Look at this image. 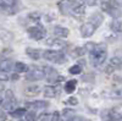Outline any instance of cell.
<instances>
[{
    "mask_svg": "<svg viewBox=\"0 0 122 121\" xmlns=\"http://www.w3.org/2000/svg\"><path fill=\"white\" fill-rule=\"evenodd\" d=\"M54 119V115L53 114H48V113H44V114H40L37 119V121H53Z\"/></svg>",
    "mask_w": 122,
    "mask_h": 121,
    "instance_id": "obj_26",
    "label": "cell"
},
{
    "mask_svg": "<svg viewBox=\"0 0 122 121\" xmlns=\"http://www.w3.org/2000/svg\"><path fill=\"white\" fill-rule=\"evenodd\" d=\"M18 121H21V120H18Z\"/></svg>",
    "mask_w": 122,
    "mask_h": 121,
    "instance_id": "obj_37",
    "label": "cell"
},
{
    "mask_svg": "<svg viewBox=\"0 0 122 121\" xmlns=\"http://www.w3.org/2000/svg\"><path fill=\"white\" fill-rule=\"evenodd\" d=\"M49 106L48 102H44V100H37V102H32V103H27L26 108L32 109V110H43L46 109Z\"/></svg>",
    "mask_w": 122,
    "mask_h": 121,
    "instance_id": "obj_11",
    "label": "cell"
},
{
    "mask_svg": "<svg viewBox=\"0 0 122 121\" xmlns=\"http://www.w3.org/2000/svg\"><path fill=\"white\" fill-rule=\"evenodd\" d=\"M12 70V61L9 59H4L0 63V71H5V72H11Z\"/></svg>",
    "mask_w": 122,
    "mask_h": 121,
    "instance_id": "obj_19",
    "label": "cell"
},
{
    "mask_svg": "<svg viewBox=\"0 0 122 121\" xmlns=\"http://www.w3.org/2000/svg\"><path fill=\"white\" fill-rule=\"evenodd\" d=\"M29 18L33 20V21H38L40 18V14L39 12H32V14H29Z\"/></svg>",
    "mask_w": 122,
    "mask_h": 121,
    "instance_id": "obj_32",
    "label": "cell"
},
{
    "mask_svg": "<svg viewBox=\"0 0 122 121\" xmlns=\"http://www.w3.org/2000/svg\"><path fill=\"white\" fill-rule=\"evenodd\" d=\"M26 53L29 58H32L33 60H39L40 56L43 55V52H40L39 49H34V48H27Z\"/></svg>",
    "mask_w": 122,
    "mask_h": 121,
    "instance_id": "obj_16",
    "label": "cell"
},
{
    "mask_svg": "<svg viewBox=\"0 0 122 121\" xmlns=\"http://www.w3.org/2000/svg\"><path fill=\"white\" fill-rule=\"evenodd\" d=\"M72 14L75 16H83L86 14V4L83 3V0H77L75 7L72 10Z\"/></svg>",
    "mask_w": 122,
    "mask_h": 121,
    "instance_id": "obj_12",
    "label": "cell"
},
{
    "mask_svg": "<svg viewBox=\"0 0 122 121\" xmlns=\"http://www.w3.org/2000/svg\"><path fill=\"white\" fill-rule=\"evenodd\" d=\"M43 58L50 63L55 64H64L66 63V55L59 50H45L43 52Z\"/></svg>",
    "mask_w": 122,
    "mask_h": 121,
    "instance_id": "obj_4",
    "label": "cell"
},
{
    "mask_svg": "<svg viewBox=\"0 0 122 121\" xmlns=\"http://www.w3.org/2000/svg\"><path fill=\"white\" fill-rule=\"evenodd\" d=\"M11 53H12V50H10V49H3V53H1V60H4V59H5V56L10 55Z\"/></svg>",
    "mask_w": 122,
    "mask_h": 121,
    "instance_id": "obj_33",
    "label": "cell"
},
{
    "mask_svg": "<svg viewBox=\"0 0 122 121\" xmlns=\"http://www.w3.org/2000/svg\"><path fill=\"white\" fill-rule=\"evenodd\" d=\"M53 32H54L55 37H57V38H65V37H67L70 34L68 29L65 28V27H61V26H55L54 29H53Z\"/></svg>",
    "mask_w": 122,
    "mask_h": 121,
    "instance_id": "obj_14",
    "label": "cell"
},
{
    "mask_svg": "<svg viewBox=\"0 0 122 121\" xmlns=\"http://www.w3.org/2000/svg\"><path fill=\"white\" fill-rule=\"evenodd\" d=\"M68 72H70L71 75H78V74L82 72V66L78 65V64H76V65H73V66L70 67Z\"/></svg>",
    "mask_w": 122,
    "mask_h": 121,
    "instance_id": "obj_27",
    "label": "cell"
},
{
    "mask_svg": "<svg viewBox=\"0 0 122 121\" xmlns=\"http://www.w3.org/2000/svg\"><path fill=\"white\" fill-rule=\"evenodd\" d=\"M97 26L95 25H93L92 22H86V23H83L82 26H81V36H82L83 38H89V37H92L94 34V32L97 31Z\"/></svg>",
    "mask_w": 122,
    "mask_h": 121,
    "instance_id": "obj_10",
    "label": "cell"
},
{
    "mask_svg": "<svg viewBox=\"0 0 122 121\" xmlns=\"http://www.w3.org/2000/svg\"><path fill=\"white\" fill-rule=\"evenodd\" d=\"M27 33L32 39L40 40L45 37V29L40 26H33V27H29L27 29Z\"/></svg>",
    "mask_w": 122,
    "mask_h": 121,
    "instance_id": "obj_7",
    "label": "cell"
},
{
    "mask_svg": "<svg viewBox=\"0 0 122 121\" xmlns=\"http://www.w3.org/2000/svg\"><path fill=\"white\" fill-rule=\"evenodd\" d=\"M110 97H112V98H122V89H117V90L110 92Z\"/></svg>",
    "mask_w": 122,
    "mask_h": 121,
    "instance_id": "obj_30",
    "label": "cell"
},
{
    "mask_svg": "<svg viewBox=\"0 0 122 121\" xmlns=\"http://www.w3.org/2000/svg\"><path fill=\"white\" fill-rule=\"evenodd\" d=\"M83 3L88 6H94L97 5V0H83Z\"/></svg>",
    "mask_w": 122,
    "mask_h": 121,
    "instance_id": "obj_34",
    "label": "cell"
},
{
    "mask_svg": "<svg viewBox=\"0 0 122 121\" xmlns=\"http://www.w3.org/2000/svg\"><path fill=\"white\" fill-rule=\"evenodd\" d=\"M46 45L51 47L53 50H59V52H61L65 48H68V43L59 38H49L46 40Z\"/></svg>",
    "mask_w": 122,
    "mask_h": 121,
    "instance_id": "obj_8",
    "label": "cell"
},
{
    "mask_svg": "<svg viewBox=\"0 0 122 121\" xmlns=\"http://www.w3.org/2000/svg\"><path fill=\"white\" fill-rule=\"evenodd\" d=\"M121 81H122V79H121Z\"/></svg>",
    "mask_w": 122,
    "mask_h": 121,
    "instance_id": "obj_38",
    "label": "cell"
},
{
    "mask_svg": "<svg viewBox=\"0 0 122 121\" xmlns=\"http://www.w3.org/2000/svg\"><path fill=\"white\" fill-rule=\"evenodd\" d=\"M14 68H15V71L17 74H21V72H26L27 74V71H28V66L25 63H21V61L16 63L15 66H14Z\"/></svg>",
    "mask_w": 122,
    "mask_h": 121,
    "instance_id": "obj_23",
    "label": "cell"
},
{
    "mask_svg": "<svg viewBox=\"0 0 122 121\" xmlns=\"http://www.w3.org/2000/svg\"><path fill=\"white\" fill-rule=\"evenodd\" d=\"M57 93H59V88H55L53 86H46L43 92L45 98H55Z\"/></svg>",
    "mask_w": 122,
    "mask_h": 121,
    "instance_id": "obj_15",
    "label": "cell"
},
{
    "mask_svg": "<svg viewBox=\"0 0 122 121\" xmlns=\"http://www.w3.org/2000/svg\"><path fill=\"white\" fill-rule=\"evenodd\" d=\"M72 121H90V120H88L86 117H82V116H76Z\"/></svg>",
    "mask_w": 122,
    "mask_h": 121,
    "instance_id": "obj_35",
    "label": "cell"
},
{
    "mask_svg": "<svg viewBox=\"0 0 122 121\" xmlns=\"http://www.w3.org/2000/svg\"><path fill=\"white\" fill-rule=\"evenodd\" d=\"M6 120V114H5V111H1V120L0 121H5Z\"/></svg>",
    "mask_w": 122,
    "mask_h": 121,
    "instance_id": "obj_36",
    "label": "cell"
},
{
    "mask_svg": "<svg viewBox=\"0 0 122 121\" xmlns=\"http://www.w3.org/2000/svg\"><path fill=\"white\" fill-rule=\"evenodd\" d=\"M107 56V48L106 44L100 43V44H95L94 49L89 53V60L93 66H100L103 63H105Z\"/></svg>",
    "mask_w": 122,
    "mask_h": 121,
    "instance_id": "obj_1",
    "label": "cell"
},
{
    "mask_svg": "<svg viewBox=\"0 0 122 121\" xmlns=\"http://www.w3.org/2000/svg\"><path fill=\"white\" fill-rule=\"evenodd\" d=\"M121 67H122V59H121V58H117V56H114V58L109 61V64L106 65L105 72H106L107 75H111L114 71H116L117 68H121Z\"/></svg>",
    "mask_w": 122,
    "mask_h": 121,
    "instance_id": "obj_9",
    "label": "cell"
},
{
    "mask_svg": "<svg viewBox=\"0 0 122 121\" xmlns=\"http://www.w3.org/2000/svg\"><path fill=\"white\" fill-rule=\"evenodd\" d=\"M75 4L76 1H73V0H60L57 3V7L62 15H70L75 7Z\"/></svg>",
    "mask_w": 122,
    "mask_h": 121,
    "instance_id": "obj_6",
    "label": "cell"
},
{
    "mask_svg": "<svg viewBox=\"0 0 122 121\" xmlns=\"http://www.w3.org/2000/svg\"><path fill=\"white\" fill-rule=\"evenodd\" d=\"M11 78V75L9 72H5V71H0V81L1 82H5V81H9Z\"/></svg>",
    "mask_w": 122,
    "mask_h": 121,
    "instance_id": "obj_28",
    "label": "cell"
},
{
    "mask_svg": "<svg viewBox=\"0 0 122 121\" xmlns=\"http://www.w3.org/2000/svg\"><path fill=\"white\" fill-rule=\"evenodd\" d=\"M39 92H40L39 86H29L25 89V95L26 97H36L39 94Z\"/></svg>",
    "mask_w": 122,
    "mask_h": 121,
    "instance_id": "obj_17",
    "label": "cell"
},
{
    "mask_svg": "<svg viewBox=\"0 0 122 121\" xmlns=\"http://www.w3.org/2000/svg\"><path fill=\"white\" fill-rule=\"evenodd\" d=\"M110 114H111V117H112L114 121H121L122 120V103L111 109Z\"/></svg>",
    "mask_w": 122,
    "mask_h": 121,
    "instance_id": "obj_13",
    "label": "cell"
},
{
    "mask_svg": "<svg viewBox=\"0 0 122 121\" xmlns=\"http://www.w3.org/2000/svg\"><path fill=\"white\" fill-rule=\"evenodd\" d=\"M100 6H101V10H103V11L107 12L115 20H117L122 16V11L118 7L117 0H100Z\"/></svg>",
    "mask_w": 122,
    "mask_h": 121,
    "instance_id": "obj_2",
    "label": "cell"
},
{
    "mask_svg": "<svg viewBox=\"0 0 122 121\" xmlns=\"http://www.w3.org/2000/svg\"><path fill=\"white\" fill-rule=\"evenodd\" d=\"M26 121H37V117H36V114L33 111H28L26 114Z\"/></svg>",
    "mask_w": 122,
    "mask_h": 121,
    "instance_id": "obj_29",
    "label": "cell"
},
{
    "mask_svg": "<svg viewBox=\"0 0 122 121\" xmlns=\"http://www.w3.org/2000/svg\"><path fill=\"white\" fill-rule=\"evenodd\" d=\"M86 53H87V50H86L84 47L83 48H75L72 52H71V56H72V58H78V56L84 55Z\"/></svg>",
    "mask_w": 122,
    "mask_h": 121,
    "instance_id": "obj_24",
    "label": "cell"
},
{
    "mask_svg": "<svg viewBox=\"0 0 122 121\" xmlns=\"http://www.w3.org/2000/svg\"><path fill=\"white\" fill-rule=\"evenodd\" d=\"M110 28H111V31L115 32V33L122 32V20H120V18L114 20V21L111 22V25H110Z\"/></svg>",
    "mask_w": 122,
    "mask_h": 121,
    "instance_id": "obj_20",
    "label": "cell"
},
{
    "mask_svg": "<svg viewBox=\"0 0 122 121\" xmlns=\"http://www.w3.org/2000/svg\"><path fill=\"white\" fill-rule=\"evenodd\" d=\"M65 103H66L67 105H77V104H78V100H77V98H75V97H70Z\"/></svg>",
    "mask_w": 122,
    "mask_h": 121,
    "instance_id": "obj_31",
    "label": "cell"
},
{
    "mask_svg": "<svg viewBox=\"0 0 122 121\" xmlns=\"http://www.w3.org/2000/svg\"><path fill=\"white\" fill-rule=\"evenodd\" d=\"M77 87V81L76 79H70L66 82L65 84V90H66V93L71 94V93H73L75 92V89Z\"/></svg>",
    "mask_w": 122,
    "mask_h": 121,
    "instance_id": "obj_22",
    "label": "cell"
},
{
    "mask_svg": "<svg viewBox=\"0 0 122 121\" xmlns=\"http://www.w3.org/2000/svg\"><path fill=\"white\" fill-rule=\"evenodd\" d=\"M45 77V72L43 68H39L37 66H32L28 68L26 74V78L28 81H40Z\"/></svg>",
    "mask_w": 122,
    "mask_h": 121,
    "instance_id": "obj_5",
    "label": "cell"
},
{
    "mask_svg": "<svg viewBox=\"0 0 122 121\" xmlns=\"http://www.w3.org/2000/svg\"><path fill=\"white\" fill-rule=\"evenodd\" d=\"M103 20H104L103 15L99 14V12H94L93 15H92V16L89 17L88 21H89V22H92L93 25H95L97 27H99V26L101 25V22H103Z\"/></svg>",
    "mask_w": 122,
    "mask_h": 121,
    "instance_id": "obj_18",
    "label": "cell"
},
{
    "mask_svg": "<svg viewBox=\"0 0 122 121\" xmlns=\"http://www.w3.org/2000/svg\"><path fill=\"white\" fill-rule=\"evenodd\" d=\"M27 113H26V109L25 108H17L15 111H12L11 113V116L12 117H21V116H23V115H26Z\"/></svg>",
    "mask_w": 122,
    "mask_h": 121,
    "instance_id": "obj_25",
    "label": "cell"
},
{
    "mask_svg": "<svg viewBox=\"0 0 122 121\" xmlns=\"http://www.w3.org/2000/svg\"><path fill=\"white\" fill-rule=\"evenodd\" d=\"M76 117V113L72 109H64L62 110V119L65 121H72Z\"/></svg>",
    "mask_w": 122,
    "mask_h": 121,
    "instance_id": "obj_21",
    "label": "cell"
},
{
    "mask_svg": "<svg viewBox=\"0 0 122 121\" xmlns=\"http://www.w3.org/2000/svg\"><path fill=\"white\" fill-rule=\"evenodd\" d=\"M0 102H1V108L6 111L12 113L17 109V99L11 89H7L5 94L1 93V100Z\"/></svg>",
    "mask_w": 122,
    "mask_h": 121,
    "instance_id": "obj_3",
    "label": "cell"
}]
</instances>
